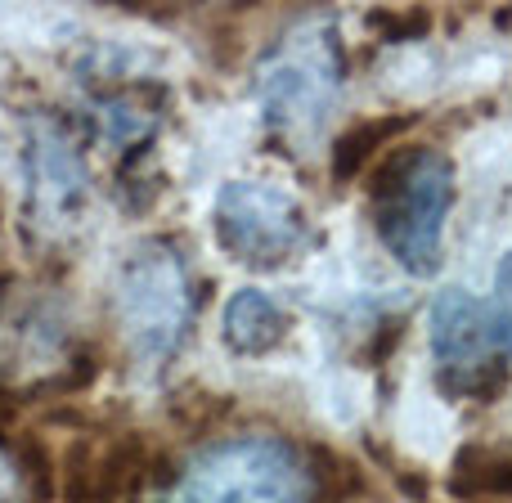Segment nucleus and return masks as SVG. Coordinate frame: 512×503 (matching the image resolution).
<instances>
[{"label": "nucleus", "instance_id": "f257e3e1", "mask_svg": "<svg viewBox=\"0 0 512 503\" xmlns=\"http://www.w3.org/2000/svg\"><path fill=\"white\" fill-rule=\"evenodd\" d=\"M342 95V36L324 14L288 27L256 63V104L274 135L301 144L315 140Z\"/></svg>", "mask_w": 512, "mask_h": 503}, {"label": "nucleus", "instance_id": "f03ea898", "mask_svg": "<svg viewBox=\"0 0 512 503\" xmlns=\"http://www.w3.org/2000/svg\"><path fill=\"white\" fill-rule=\"evenodd\" d=\"M454 203V167L436 149H409L382 167L378 234L409 274H436L441 230Z\"/></svg>", "mask_w": 512, "mask_h": 503}, {"label": "nucleus", "instance_id": "7ed1b4c3", "mask_svg": "<svg viewBox=\"0 0 512 503\" xmlns=\"http://www.w3.org/2000/svg\"><path fill=\"white\" fill-rule=\"evenodd\" d=\"M117 324L126 346L144 369H158L180 351L189 324H194V283L171 248L153 243L140 248L117 274Z\"/></svg>", "mask_w": 512, "mask_h": 503}, {"label": "nucleus", "instance_id": "20e7f679", "mask_svg": "<svg viewBox=\"0 0 512 503\" xmlns=\"http://www.w3.org/2000/svg\"><path fill=\"white\" fill-rule=\"evenodd\" d=\"M306 468L283 441L239 436L203 450L185 472L167 503H301Z\"/></svg>", "mask_w": 512, "mask_h": 503}, {"label": "nucleus", "instance_id": "39448f33", "mask_svg": "<svg viewBox=\"0 0 512 503\" xmlns=\"http://www.w3.org/2000/svg\"><path fill=\"white\" fill-rule=\"evenodd\" d=\"M212 221L221 248L252 270L292 261L310 239V221L301 203L288 189L265 185V180H230L216 194Z\"/></svg>", "mask_w": 512, "mask_h": 503}, {"label": "nucleus", "instance_id": "423d86ee", "mask_svg": "<svg viewBox=\"0 0 512 503\" xmlns=\"http://www.w3.org/2000/svg\"><path fill=\"white\" fill-rule=\"evenodd\" d=\"M27 167V221L45 239H63L81 225L90 203V171L72 131L50 113H32L23 126Z\"/></svg>", "mask_w": 512, "mask_h": 503}, {"label": "nucleus", "instance_id": "0eeeda50", "mask_svg": "<svg viewBox=\"0 0 512 503\" xmlns=\"http://www.w3.org/2000/svg\"><path fill=\"white\" fill-rule=\"evenodd\" d=\"M427 328H432V360L436 373H441V387L450 396H463V391H495L486 382V373L504 378V360L495 346V328H490V310L481 306L472 292L463 288H441L432 301V315H427Z\"/></svg>", "mask_w": 512, "mask_h": 503}, {"label": "nucleus", "instance_id": "6e6552de", "mask_svg": "<svg viewBox=\"0 0 512 503\" xmlns=\"http://www.w3.org/2000/svg\"><path fill=\"white\" fill-rule=\"evenodd\" d=\"M288 333V310L261 288H243L225 301V342L239 355H265Z\"/></svg>", "mask_w": 512, "mask_h": 503}, {"label": "nucleus", "instance_id": "1a4fd4ad", "mask_svg": "<svg viewBox=\"0 0 512 503\" xmlns=\"http://www.w3.org/2000/svg\"><path fill=\"white\" fill-rule=\"evenodd\" d=\"M95 122H99V135H104L113 149H135V144H144L153 135L158 108L144 104L131 90H117V95L95 99Z\"/></svg>", "mask_w": 512, "mask_h": 503}, {"label": "nucleus", "instance_id": "9d476101", "mask_svg": "<svg viewBox=\"0 0 512 503\" xmlns=\"http://www.w3.org/2000/svg\"><path fill=\"white\" fill-rule=\"evenodd\" d=\"M450 486L454 495H512V450H463Z\"/></svg>", "mask_w": 512, "mask_h": 503}, {"label": "nucleus", "instance_id": "9b49d317", "mask_svg": "<svg viewBox=\"0 0 512 503\" xmlns=\"http://www.w3.org/2000/svg\"><path fill=\"white\" fill-rule=\"evenodd\" d=\"M400 126L405 122H364V126H355V131L346 135V140L337 144V153H333V176L337 180L360 176V167L382 149V140H391V135L400 131Z\"/></svg>", "mask_w": 512, "mask_h": 503}, {"label": "nucleus", "instance_id": "f8f14e48", "mask_svg": "<svg viewBox=\"0 0 512 503\" xmlns=\"http://www.w3.org/2000/svg\"><path fill=\"white\" fill-rule=\"evenodd\" d=\"M490 328H495L499 355H512V252L495 270V301H490Z\"/></svg>", "mask_w": 512, "mask_h": 503}, {"label": "nucleus", "instance_id": "ddd939ff", "mask_svg": "<svg viewBox=\"0 0 512 503\" xmlns=\"http://www.w3.org/2000/svg\"><path fill=\"white\" fill-rule=\"evenodd\" d=\"M0 503H23V477L14 472V463L0 454Z\"/></svg>", "mask_w": 512, "mask_h": 503}]
</instances>
